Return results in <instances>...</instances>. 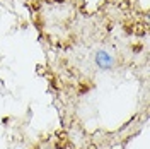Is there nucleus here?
<instances>
[{"instance_id": "f257e3e1", "label": "nucleus", "mask_w": 150, "mask_h": 149, "mask_svg": "<svg viewBox=\"0 0 150 149\" xmlns=\"http://www.w3.org/2000/svg\"><path fill=\"white\" fill-rule=\"evenodd\" d=\"M94 62H96L97 69L103 70V72L112 70V69H114V64H116L114 57H112L109 52H106V50H97L96 55H94Z\"/></svg>"}]
</instances>
